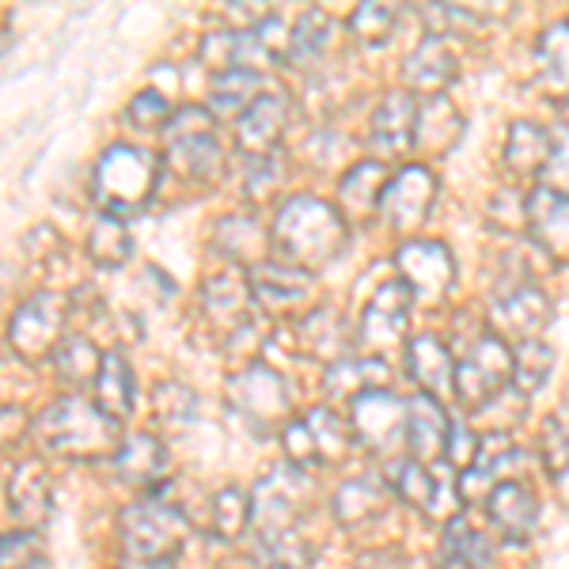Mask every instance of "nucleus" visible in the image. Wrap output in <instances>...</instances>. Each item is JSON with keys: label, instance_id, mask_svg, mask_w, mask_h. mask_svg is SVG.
Wrapping results in <instances>:
<instances>
[{"label": "nucleus", "instance_id": "nucleus-12", "mask_svg": "<svg viewBox=\"0 0 569 569\" xmlns=\"http://www.w3.org/2000/svg\"><path fill=\"white\" fill-rule=\"evenodd\" d=\"M281 126H284V99L281 91H262L251 107L240 114L236 122V144L251 156H270L273 141L281 137Z\"/></svg>", "mask_w": 569, "mask_h": 569}, {"label": "nucleus", "instance_id": "nucleus-7", "mask_svg": "<svg viewBox=\"0 0 569 569\" xmlns=\"http://www.w3.org/2000/svg\"><path fill=\"white\" fill-rule=\"evenodd\" d=\"M4 501H8V512H12L16 528L39 531L50 525L53 505H58L50 463L39 460V456H20L4 479Z\"/></svg>", "mask_w": 569, "mask_h": 569}, {"label": "nucleus", "instance_id": "nucleus-6", "mask_svg": "<svg viewBox=\"0 0 569 569\" xmlns=\"http://www.w3.org/2000/svg\"><path fill=\"white\" fill-rule=\"evenodd\" d=\"M270 240L281 247L289 259H327L342 243V224L330 206L316 198H297L281 209L270 228Z\"/></svg>", "mask_w": 569, "mask_h": 569}, {"label": "nucleus", "instance_id": "nucleus-26", "mask_svg": "<svg viewBox=\"0 0 569 569\" xmlns=\"http://www.w3.org/2000/svg\"><path fill=\"white\" fill-rule=\"evenodd\" d=\"M0 357H4V338H0Z\"/></svg>", "mask_w": 569, "mask_h": 569}, {"label": "nucleus", "instance_id": "nucleus-23", "mask_svg": "<svg viewBox=\"0 0 569 569\" xmlns=\"http://www.w3.org/2000/svg\"><path fill=\"white\" fill-rule=\"evenodd\" d=\"M176 114V107L168 103V96L156 88H144L137 91V96L130 99V107H126V118H130L133 130H156L160 133L163 126H168V118Z\"/></svg>", "mask_w": 569, "mask_h": 569}, {"label": "nucleus", "instance_id": "nucleus-15", "mask_svg": "<svg viewBox=\"0 0 569 569\" xmlns=\"http://www.w3.org/2000/svg\"><path fill=\"white\" fill-rule=\"evenodd\" d=\"M84 254L99 266V270H118V266L130 262L133 236H130V228H126V220L110 217V213H99L96 220H91V228H88Z\"/></svg>", "mask_w": 569, "mask_h": 569}, {"label": "nucleus", "instance_id": "nucleus-4", "mask_svg": "<svg viewBox=\"0 0 569 569\" xmlns=\"http://www.w3.org/2000/svg\"><path fill=\"white\" fill-rule=\"evenodd\" d=\"M163 163H168L176 176H187L201 182V187H213L224 171V152L217 141V118L209 114V107H182L168 118L163 126Z\"/></svg>", "mask_w": 569, "mask_h": 569}, {"label": "nucleus", "instance_id": "nucleus-24", "mask_svg": "<svg viewBox=\"0 0 569 569\" xmlns=\"http://www.w3.org/2000/svg\"><path fill=\"white\" fill-rule=\"evenodd\" d=\"M372 509H376V490H372V482H365V479L346 482L335 498V512L342 525H357V520H365Z\"/></svg>", "mask_w": 569, "mask_h": 569}, {"label": "nucleus", "instance_id": "nucleus-1", "mask_svg": "<svg viewBox=\"0 0 569 569\" xmlns=\"http://www.w3.org/2000/svg\"><path fill=\"white\" fill-rule=\"evenodd\" d=\"M34 440L69 463H110L122 445V426L107 418L88 395L66 391L34 418Z\"/></svg>", "mask_w": 569, "mask_h": 569}, {"label": "nucleus", "instance_id": "nucleus-2", "mask_svg": "<svg viewBox=\"0 0 569 569\" xmlns=\"http://www.w3.org/2000/svg\"><path fill=\"white\" fill-rule=\"evenodd\" d=\"M190 525L187 509L176 501H168L163 493H149V498H137L118 512V547H122L126 562L130 566H171L190 543Z\"/></svg>", "mask_w": 569, "mask_h": 569}, {"label": "nucleus", "instance_id": "nucleus-5", "mask_svg": "<svg viewBox=\"0 0 569 569\" xmlns=\"http://www.w3.org/2000/svg\"><path fill=\"white\" fill-rule=\"evenodd\" d=\"M66 323H69V300L58 292H34L20 308L12 311L4 330V346L27 365H42L58 353V346L66 342Z\"/></svg>", "mask_w": 569, "mask_h": 569}, {"label": "nucleus", "instance_id": "nucleus-17", "mask_svg": "<svg viewBox=\"0 0 569 569\" xmlns=\"http://www.w3.org/2000/svg\"><path fill=\"white\" fill-rule=\"evenodd\" d=\"M50 361H53V369H58L61 383L72 388V391H80V388H91V383H96L99 365H103V353H99V346L91 342V338L69 335L66 342L58 346V353H53Z\"/></svg>", "mask_w": 569, "mask_h": 569}, {"label": "nucleus", "instance_id": "nucleus-18", "mask_svg": "<svg viewBox=\"0 0 569 569\" xmlns=\"http://www.w3.org/2000/svg\"><path fill=\"white\" fill-rule=\"evenodd\" d=\"M259 99V72L247 69H224L209 80V114H243Z\"/></svg>", "mask_w": 569, "mask_h": 569}, {"label": "nucleus", "instance_id": "nucleus-22", "mask_svg": "<svg viewBox=\"0 0 569 569\" xmlns=\"http://www.w3.org/2000/svg\"><path fill=\"white\" fill-rule=\"evenodd\" d=\"M34 437V418L31 410L20 402H0V456H16L27 448V440Z\"/></svg>", "mask_w": 569, "mask_h": 569}, {"label": "nucleus", "instance_id": "nucleus-14", "mask_svg": "<svg viewBox=\"0 0 569 569\" xmlns=\"http://www.w3.org/2000/svg\"><path fill=\"white\" fill-rule=\"evenodd\" d=\"M247 305H251V289L236 273H217L201 284V308L224 330H240L247 323Z\"/></svg>", "mask_w": 569, "mask_h": 569}, {"label": "nucleus", "instance_id": "nucleus-25", "mask_svg": "<svg viewBox=\"0 0 569 569\" xmlns=\"http://www.w3.org/2000/svg\"><path fill=\"white\" fill-rule=\"evenodd\" d=\"M399 493L407 501L421 505V509H429V505H433V479L426 475V467L402 463V471H399Z\"/></svg>", "mask_w": 569, "mask_h": 569}, {"label": "nucleus", "instance_id": "nucleus-16", "mask_svg": "<svg viewBox=\"0 0 569 569\" xmlns=\"http://www.w3.org/2000/svg\"><path fill=\"white\" fill-rule=\"evenodd\" d=\"M251 528V490L243 486H220L209 498V536L220 543H236Z\"/></svg>", "mask_w": 569, "mask_h": 569}, {"label": "nucleus", "instance_id": "nucleus-20", "mask_svg": "<svg viewBox=\"0 0 569 569\" xmlns=\"http://www.w3.org/2000/svg\"><path fill=\"white\" fill-rule=\"evenodd\" d=\"M46 566V550L39 531L12 528L0 531V569H42Z\"/></svg>", "mask_w": 569, "mask_h": 569}, {"label": "nucleus", "instance_id": "nucleus-8", "mask_svg": "<svg viewBox=\"0 0 569 569\" xmlns=\"http://www.w3.org/2000/svg\"><path fill=\"white\" fill-rule=\"evenodd\" d=\"M110 467H114L118 482L149 498V493H163V486L171 479V452L163 437H156L152 429H137V433L122 437L118 452L110 456Z\"/></svg>", "mask_w": 569, "mask_h": 569}, {"label": "nucleus", "instance_id": "nucleus-10", "mask_svg": "<svg viewBox=\"0 0 569 569\" xmlns=\"http://www.w3.org/2000/svg\"><path fill=\"white\" fill-rule=\"evenodd\" d=\"M281 445L292 463H327L342 452V433H338V421L327 410H311L308 418L292 421L284 429Z\"/></svg>", "mask_w": 569, "mask_h": 569}, {"label": "nucleus", "instance_id": "nucleus-21", "mask_svg": "<svg viewBox=\"0 0 569 569\" xmlns=\"http://www.w3.org/2000/svg\"><path fill=\"white\" fill-rule=\"evenodd\" d=\"M198 410V399L190 388H182V383L168 380L156 388V399H152V418L160 421V426H187L190 418H194Z\"/></svg>", "mask_w": 569, "mask_h": 569}, {"label": "nucleus", "instance_id": "nucleus-9", "mask_svg": "<svg viewBox=\"0 0 569 569\" xmlns=\"http://www.w3.org/2000/svg\"><path fill=\"white\" fill-rule=\"evenodd\" d=\"M228 402L254 429H270L284 415V383L266 365H243L240 372L228 376Z\"/></svg>", "mask_w": 569, "mask_h": 569}, {"label": "nucleus", "instance_id": "nucleus-19", "mask_svg": "<svg viewBox=\"0 0 569 569\" xmlns=\"http://www.w3.org/2000/svg\"><path fill=\"white\" fill-rule=\"evenodd\" d=\"M311 550L308 543H300L297 531H273L262 536L259 555H254V569H308Z\"/></svg>", "mask_w": 569, "mask_h": 569}, {"label": "nucleus", "instance_id": "nucleus-13", "mask_svg": "<svg viewBox=\"0 0 569 569\" xmlns=\"http://www.w3.org/2000/svg\"><path fill=\"white\" fill-rule=\"evenodd\" d=\"M247 289H251V300H259L266 311H289L305 300L308 273L289 262H259L251 270Z\"/></svg>", "mask_w": 569, "mask_h": 569}, {"label": "nucleus", "instance_id": "nucleus-11", "mask_svg": "<svg viewBox=\"0 0 569 569\" xmlns=\"http://www.w3.org/2000/svg\"><path fill=\"white\" fill-rule=\"evenodd\" d=\"M91 391H96L91 402H96L107 418H114L118 426H122L137 407V376H133L130 357L118 350L103 353V365H99V376H96V383H91Z\"/></svg>", "mask_w": 569, "mask_h": 569}, {"label": "nucleus", "instance_id": "nucleus-3", "mask_svg": "<svg viewBox=\"0 0 569 569\" xmlns=\"http://www.w3.org/2000/svg\"><path fill=\"white\" fill-rule=\"evenodd\" d=\"M163 176V160L141 144L118 141L96 160L91 171V198L110 217H130L141 213L156 198Z\"/></svg>", "mask_w": 569, "mask_h": 569}]
</instances>
